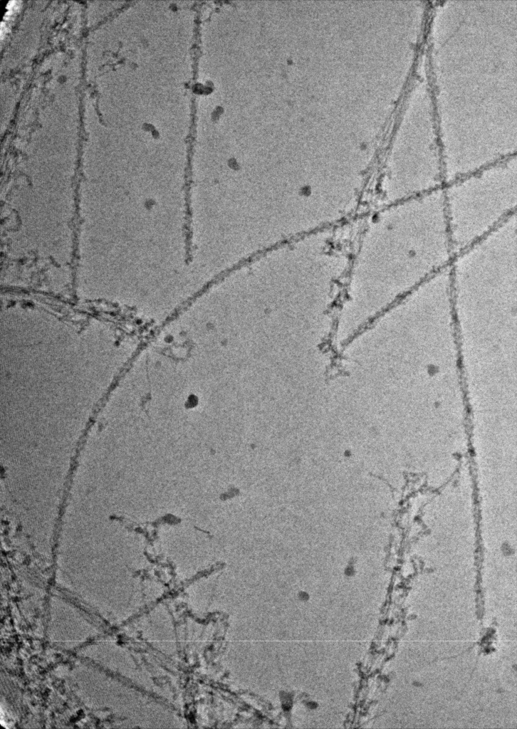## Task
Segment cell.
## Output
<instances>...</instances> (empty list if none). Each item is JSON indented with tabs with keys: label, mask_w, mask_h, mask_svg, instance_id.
<instances>
[{
	"label": "cell",
	"mask_w": 517,
	"mask_h": 729,
	"mask_svg": "<svg viewBox=\"0 0 517 729\" xmlns=\"http://www.w3.org/2000/svg\"><path fill=\"white\" fill-rule=\"evenodd\" d=\"M490 165L443 187L454 256L480 240L516 208V167Z\"/></svg>",
	"instance_id": "6da1fadb"
}]
</instances>
